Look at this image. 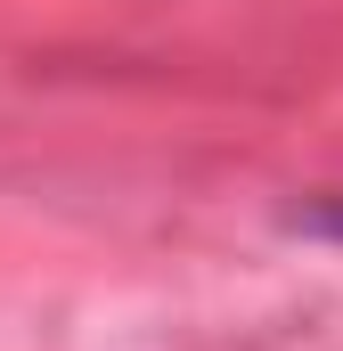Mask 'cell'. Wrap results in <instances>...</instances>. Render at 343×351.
<instances>
[{
	"instance_id": "cell-1",
	"label": "cell",
	"mask_w": 343,
	"mask_h": 351,
	"mask_svg": "<svg viewBox=\"0 0 343 351\" xmlns=\"http://www.w3.org/2000/svg\"><path fill=\"white\" fill-rule=\"evenodd\" d=\"M294 229H311V237H343V196H335V204H311V213H294Z\"/></svg>"
}]
</instances>
